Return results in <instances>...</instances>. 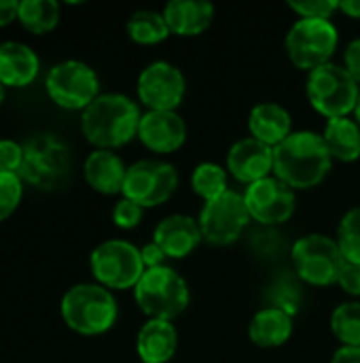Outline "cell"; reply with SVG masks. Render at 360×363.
Listing matches in <instances>:
<instances>
[{
  "mask_svg": "<svg viewBox=\"0 0 360 363\" xmlns=\"http://www.w3.org/2000/svg\"><path fill=\"white\" fill-rule=\"evenodd\" d=\"M323 138L333 162L352 164L360 157V125L356 123V119L350 117L327 119Z\"/></svg>",
  "mask_w": 360,
  "mask_h": 363,
  "instance_id": "obj_24",
  "label": "cell"
},
{
  "mask_svg": "<svg viewBox=\"0 0 360 363\" xmlns=\"http://www.w3.org/2000/svg\"><path fill=\"white\" fill-rule=\"evenodd\" d=\"M170 28L166 23L163 13L157 11H136L127 21V36L138 45H159L170 36Z\"/></svg>",
  "mask_w": 360,
  "mask_h": 363,
  "instance_id": "obj_26",
  "label": "cell"
},
{
  "mask_svg": "<svg viewBox=\"0 0 360 363\" xmlns=\"http://www.w3.org/2000/svg\"><path fill=\"white\" fill-rule=\"evenodd\" d=\"M166 23L176 36H197L214 19V4L206 0H172L163 9Z\"/></svg>",
  "mask_w": 360,
  "mask_h": 363,
  "instance_id": "obj_22",
  "label": "cell"
},
{
  "mask_svg": "<svg viewBox=\"0 0 360 363\" xmlns=\"http://www.w3.org/2000/svg\"><path fill=\"white\" fill-rule=\"evenodd\" d=\"M250 136L272 149L293 134V117L278 102H261L248 115Z\"/></svg>",
  "mask_w": 360,
  "mask_h": 363,
  "instance_id": "obj_20",
  "label": "cell"
},
{
  "mask_svg": "<svg viewBox=\"0 0 360 363\" xmlns=\"http://www.w3.org/2000/svg\"><path fill=\"white\" fill-rule=\"evenodd\" d=\"M72 157L68 145L55 134H36L23 143V164L19 177L34 189L51 191L66 183Z\"/></svg>",
  "mask_w": 360,
  "mask_h": 363,
  "instance_id": "obj_5",
  "label": "cell"
},
{
  "mask_svg": "<svg viewBox=\"0 0 360 363\" xmlns=\"http://www.w3.org/2000/svg\"><path fill=\"white\" fill-rule=\"evenodd\" d=\"M125 174H127V166L115 151L95 149L87 155L83 164V177L87 185L102 196L123 194Z\"/></svg>",
  "mask_w": 360,
  "mask_h": 363,
  "instance_id": "obj_19",
  "label": "cell"
},
{
  "mask_svg": "<svg viewBox=\"0 0 360 363\" xmlns=\"http://www.w3.org/2000/svg\"><path fill=\"white\" fill-rule=\"evenodd\" d=\"M178 187V170L161 160H140L127 166L123 198L136 202L142 208L161 206Z\"/></svg>",
  "mask_w": 360,
  "mask_h": 363,
  "instance_id": "obj_12",
  "label": "cell"
},
{
  "mask_svg": "<svg viewBox=\"0 0 360 363\" xmlns=\"http://www.w3.org/2000/svg\"><path fill=\"white\" fill-rule=\"evenodd\" d=\"M289 9L299 15V19H331L335 11H339V2L335 0H293Z\"/></svg>",
  "mask_w": 360,
  "mask_h": 363,
  "instance_id": "obj_31",
  "label": "cell"
},
{
  "mask_svg": "<svg viewBox=\"0 0 360 363\" xmlns=\"http://www.w3.org/2000/svg\"><path fill=\"white\" fill-rule=\"evenodd\" d=\"M331 363H360V347H339L333 353Z\"/></svg>",
  "mask_w": 360,
  "mask_h": 363,
  "instance_id": "obj_38",
  "label": "cell"
},
{
  "mask_svg": "<svg viewBox=\"0 0 360 363\" xmlns=\"http://www.w3.org/2000/svg\"><path fill=\"white\" fill-rule=\"evenodd\" d=\"M337 285L348 294V296H360V264H352V262H344Z\"/></svg>",
  "mask_w": 360,
  "mask_h": 363,
  "instance_id": "obj_34",
  "label": "cell"
},
{
  "mask_svg": "<svg viewBox=\"0 0 360 363\" xmlns=\"http://www.w3.org/2000/svg\"><path fill=\"white\" fill-rule=\"evenodd\" d=\"M244 200L250 219H255L261 225L286 223L295 215V206H297L295 191L278 177H267L248 185L244 191Z\"/></svg>",
  "mask_w": 360,
  "mask_h": 363,
  "instance_id": "obj_14",
  "label": "cell"
},
{
  "mask_svg": "<svg viewBox=\"0 0 360 363\" xmlns=\"http://www.w3.org/2000/svg\"><path fill=\"white\" fill-rule=\"evenodd\" d=\"M344 68L360 85V38H354L348 43V47L344 51Z\"/></svg>",
  "mask_w": 360,
  "mask_h": 363,
  "instance_id": "obj_35",
  "label": "cell"
},
{
  "mask_svg": "<svg viewBox=\"0 0 360 363\" xmlns=\"http://www.w3.org/2000/svg\"><path fill=\"white\" fill-rule=\"evenodd\" d=\"M306 91L310 104L327 119L350 117L359 104L360 85L350 72L335 62H329L312 72H308Z\"/></svg>",
  "mask_w": 360,
  "mask_h": 363,
  "instance_id": "obj_6",
  "label": "cell"
},
{
  "mask_svg": "<svg viewBox=\"0 0 360 363\" xmlns=\"http://www.w3.org/2000/svg\"><path fill=\"white\" fill-rule=\"evenodd\" d=\"M23 198V181L15 172H0V223L6 221Z\"/></svg>",
  "mask_w": 360,
  "mask_h": 363,
  "instance_id": "obj_30",
  "label": "cell"
},
{
  "mask_svg": "<svg viewBox=\"0 0 360 363\" xmlns=\"http://www.w3.org/2000/svg\"><path fill=\"white\" fill-rule=\"evenodd\" d=\"M297 277L314 287L335 285L344 266V255L335 238L325 234L301 236L291 251Z\"/></svg>",
  "mask_w": 360,
  "mask_h": 363,
  "instance_id": "obj_10",
  "label": "cell"
},
{
  "mask_svg": "<svg viewBox=\"0 0 360 363\" xmlns=\"http://www.w3.org/2000/svg\"><path fill=\"white\" fill-rule=\"evenodd\" d=\"M333 157L323 134L299 130L274 149V177L295 189H312L325 181Z\"/></svg>",
  "mask_w": 360,
  "mask_h": 363,
  "instance_id": "obj_1",
  "label": "cell"
},
{
  "mask_svg": "<svg viewBox=\"0 0 360 363\" xmlns=\"http://www.w3.org/2000/svg\"><path fill=\"white\" fill-rule=\"evenodd\" d=\"M17 21L30 34H47L59 23V2L55 0H19Z\"/></svg>",
  "mask_w": 360,
  "mask_h": 363,
  "instance_id": "obj_25",
  "label": "cell"
},
{
  "mask_svg": "<svg viewBox=\"0 0 360 363\" xmlns=\"http://www.w3.org/2000/svg\"><path fill=\"white\" fill-rule=\"evenodd\" d=\"M140 255H142V264L146 270L151 268H159V266H166V253L155 245V242H149L140 249Z\"/></svg>",
  "mask_w": 360,
  "mask_h": 363,
  "instance_id": "obj_36",
  "label": "cell"
},
{
  "mask_svg": "<svg viewBox=\"0 0 360 363\" xmlns=\"http://www.w3.org/2000/svg\"><path fill=\"white\" fill-rule=\"evenodd\" d=\"M227 170L246 187L267 179L274 172V149L255 140L252 136L242 138L233 143L227 153Z\"/></svg>",
  "mask_w": 360,
  "mask_h": 363,
  "instance_id": "obj_16",
  "label": "cell"
},
{
  "mask_svg": "<svg viewBox=\"0 0 360 363\" xmlns=\"http://www.w3.org/2000/svg\"><path fill=\"white\" fill-rule=\"evenodd\" d=\"M191 187L204 202H210V200L223 196L225 191H229L227 170L214 162H202L195 166V170L191 174Z\"/></svg>",
  "mask_w": 360,
  "mask_h": 363,
  "instance_id": "obj_27",
  "label": "cell"
},
{
  "mask_svg": "<svg viewBox=\"0 0 360 363\" xmlns=\"http://www.w3.org/2000/svg\"><path fill=\"white\" fill-rule=\"evenodd\" d=\"M204 240L197 219L189 215H170L161 219L153 232V242L170 259H182L191 255Z\"/></svg>",
  "mask_w": 360,
  "mask_h": 363,
  "instance_id": "obj_17",
  "label": "cell"
},
{
  "mask_svg": "<svg viewBox=\"0 0 360 363\" xmlns=\"http://www.w3.org/2000/svg\"><path fill=\"white\" fill-rule=\"evenodd\" d=\"M45 89L53 104L66 111H85L100 96L95 70L81 60H64L49 68Z\"/></svg>",
  "mask_w": 360,
  "mask_h": 363,
  "instance_id": "obj_9",
  "label": "cell"
},
{
  "mask_svg": "<svg viewBox=\"0 0 360 363\" xmlns=\"http://www.w3.org/2000/svg\"><path fill=\"white\" fill-rule=\"evenodd\" d=\"M23 164V145L11 138H0V172L19 174Z\"/></svg>",
  "mask_w": 360,
  "mask_h": 363,
  "instance_id": "obj_33",
  "label": "cell"
},
{
  "mask_svg": "<svg viewBox=\"0 0 360 363\" xmlns=\"http://www.w3.org/2000/svg\"><path fill=\"white\" fill-rule=\"evenodd\" d=\"M331 332L342 347H360V302H344L333 311Z\"/></svg>",
  "mask_w": 360,
  "mask_h": 363,
  "instance_id": "obj_28",
  "label": "cell"
},
{
  "mask_svg": "<svg viewBox=\"0 0 360 363\" xmlns=\"http://www.w3.org/2000/svg\"><path fill=\"white\" fill-rule=\"evenodd\" d=\"M178 349V332L172 321L149 319L136 338V351L142 363H168Z\"/></svg>",
  "mask_w": 360,
  "mask_h": 363,
  "instance_id": "obj_21",
  "label": "cell"
},
{
  "mask_svg": "<svg viewBox=\"0 0 360 363\" xmlns=\"http://www.w3.org/2000/svg\"><path fill=\"white\" fill-rule=\"evenodd\" d=\"M140 143L155 153H174L187 140V123L176 111H146L138 128Z\"/></svg>",
  "mask_w": 360,
  "mask_h": 363,
  "instance_id": "obj_15",
  "label": "cell"
},
{
  "mask_svg": "<svg viewBox=\"0 0 360 363\" xmlns=\"http://www.w3.org/2000/svg\"><path fill=\"white\" fill-rule=\"evenodd\" d=\"M89 268L98 285L106 289H134L144 274L140 249L127 240H104L89 255Z\"/></svg>",
  "mask_w": 360,
  "mask_h": 363,
  "instance_id": "obj_7",
  "label": "cell"
},
{
  "mask_svg": "<svg viewBox=\"0 0 360 363\" xmlns=\"http://www.w3.org/2000/svg\"><path fill=\"white\" fill-rule=\"evenodd\" d=\"M337 245L346 262L360 264V206L348 211L337 228Z\"/></svg>",
  "mask_w": 360,
  "mask_h": 363,
  "instance_id": "obj_29",
  "label": "cell"
},
{
  "mask_svg": "<svg viewBox=\"0 0 360 363\" xmlns=\"http://www.w3.org/2000/svg\"><path fill=\"white\" fill-rule=\"evenodd\" d=\"M354 119H356V123L360 125V96H359V104H356V108H354Z\"/></svg>",
  "mask_w": 360,
  "mask_h": 363,
  "instance_id": "obj_40",
  "label": "cell"
},
{
  "mask_svg": "<svg viewBox=\"0 0 360 363\" xmlns=\"http://www.w3.org/2000/svg\"><path fill=\"white\" fill-rule=\"evenodd\" d=\"M134 300L149 319L174 321L180 317L191 300L187 281L170 266L144 270L134 287Z\"/></svg>",
  "mask_w": 360,
  "mask_h": 363,
  "instance_id": "obj_4",
  "label": "cell"
},
{
  "mask_svg": "<svg viewBox=\"0 0 360 363\" xmlns=\"http://www.w3.org/2000/svg\"><path fill=\"white\" fill-rule=\"evenodd\" d=\"M142 113L123 94H100L81 113V132L95 149L115 151L138 136Z\"/></svg>",
  "mask_w": 360,
  "mask_h": 363,
  "instance_id": "obj_2",
  "label": "cell"
},
{
  "mask_svg": "<svg viewBox=\"0 0 360 363\" xmlns=\"http://www.w3.org/2000/svg\"><path fill=\"white\" fill-rule=\"evenodd\" d=\"M337 43L339 34L331 19H297L286 34L284 47L293 66L312 72L331 62Z\"/></svg>",
  "mask_w": 360,
  "mask_h": 363,
  "instance_id": "obj_8",
  "label": "cell"
},
{
  "mask_svg": "<svg viewBox=\"0 0 360 363\" xmlns=\"http://www.w3.org/2000/svg\"><path fill=\"white\" fill-rule=\"evenodd\" d=\"M293 315L278 306H267L255 313L248 323V338L261 349H276L291 340Z\"/></svg>",
  "mask_w": 360,
  "mask_h": 363,
  "instance_id": "obj_23",
  "label": "cell"
},
{
  "mask_svg": "<svg viewBox=\"0 0 360 363\" xmlns=\"http://www.w3.org/2000/svg\"><path fill=\"white\" fill-rule=\"evenodd\" d=\"M197 223L206 242L214 247L233 245L250 223V213L244 194L229 189L223 196L204 202Z\"/></svg>",
  "mask_w": 360,
  "mask_h": 363,
  "instance_id": "obj_11",
  "label": "cell"
},
{
  "mask_svg": "<svg viewBox=\"0 0 360 363\" xmlns=\"http://www.w3.org/2000/svg\"><path fill=\"white\" fill-rule=\"evenodd\" d=\"M138 100L146 111H176L185 98L187 81L170 62H153L138 74Z\"/></svg>",
  "mask_w": 360,
  "mask_h": 363,
  "instance_id": "obj_13",
  "label": "cell"
},
{
  "mask_svg": "<svg viewBox=\"0 0 360 363\" xmlns=\"http://www.w3.org/2000/svg\"><path fill=\"white\" fill-rule=\"evenodd\" d=\"M59 313L72 332L100 336L117 323L119 306L110 289L98 283H79L64 294Z\"/></svg>",
  "mask_w": 360,
  "mask_h": 363,
  "instance_id": "obj_3",
  "label": "cell"
},
{
  "mask_svg": "<svg viewBox=\"0 0 360 363\" xmlns=\"http://www.w3.org/2000/svg\"><path fill=\"white\" fill-rule=\"evenodd\" d=\"M40 72V60L36 51L19 40L0 43V83L11 89L28 87Z\"/></svg>",
  "mask_w": 360,
  "mask_h": 363,
  "instance_id": "obj_18",
  "label": "cell"
},
{
  "mask_svg": "<svg viewBox=\"0 0 360 363\" xmlns=\"http://www.w3.org/2000/svg\"><path fill=\"white\" fill-rule=\"evenodd\" d=\"M144 217V208L138 206L136 202L127 200V198H121L115 208H112V223L121 230H134L140 225Z\"/></svg>",
  "mask_w": 360,
  "mask_h": 363,
  "instance_id": "obj_32",
  "label": "cell"
},
{
  "mask_svg": "<svg viewBox=\"0 0 360 363\" xmlns=\"http://www.w3.org/2000/svg\"><path fill=\"white\" fill-rule=\"evenodd\" d=\"M19 0H0V28L17 21Z\"/></svg>",
  "mask_w": 360,
  "mask_h": 363,
  "instance_id": "obj_37",
  "label": "cell"
},
{
  "mask_svg": "<svg viewBox=\"0 0 360 363\" xmlns=\"http://www.w3.org/2000/svg\"><path fill=\"white\" fill-rule=\"evenodd\" d=\"M4 96H6V87L0 83V106H2V102H4Z\"/></svg>",
  "mask_w": 360,
  "mask_h": 363,
  "instance_id": "obj_41",
  "label": "cell"
},
{
  "mask_svg": "<svg viewBox=\"0 0 360 363\" xmlns=\"http://www.w3.org/2000/svg\"><path fill=\"white\" fill-rule=\"evenodd\" d=\"M339 11L348 17L360 19V0H344L339 2Z\"/></svg>",
  "mask_w": 360,
  "mask_h": 363,
  "instance_id": "obj_39",
  "label": "cell"
}]
</instances>
